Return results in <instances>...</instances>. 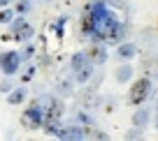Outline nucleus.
<instances>
[{
    "instance_id": "obj_2",
    "label": "nucleus",
    "mask_w": 158,
    "mask_h": 141,
    "mask_svg": "<svg viewBox=\"0 0 158 141\" xmlns=\"http://www.w3.org/2000/svg\"><path fill=\"white\" fill-rule=\"evenodd\" d=\"M33 35H35V30H33V25L23 19V14L12 19V37H14L16 42H28V39H33Z\"/></svg>"
},
{
    "instance_id": "obj_13",
    "label": "nucleus",
    "mask_w": 158,
    "mask_h": 141,
    "mask_svg": "<svg viewBox=\"0 0 158 141\" xmlns=\"http://www.w3.org/2000/svg\"><path fill=\"white\" fill-rule=\"evenodd\" d=\"M56 92H58V95H70V92H72V79L70 76H58V81H56Z\"/></svg>"
},
{
    "instance_id": "obj_16",
    "label": "nucleus",
    "mask_w": 158,
    "mask_h": 141,
    "mask_svg": "<svg viewBox=\"0 0 158 141\" xmlns=\"http://www.w3.org/2000/svg\"><path fill=\"white\" fill-rule=\"evenodd\" d=\"M33 10V0H16L14 2V12L16 14H28Z\"/></svg>"
},
{
    "instance_id": "obj_14",
    "label": "nucleus",
    "mask_w": 158,
    "mask_h": 141,
    "mask_svg": "<svg viewBox=\"0 0 158 141\" xmlns=\"http://www.w3.org/2000/svg\"><path fill=\"white\" fill-rule=\"evenodd\" d=\"M26 97H28L26 88H12V90H10V95H7V102H10V104H21Z\"/></svg>"
},
{
    "instance_id": "obj_26",
    "label": "nucleus",
    "mask_w": 158,
    "mask_h": 141,
    "mask_svg": "<svg viewBox=\"0 0 158 141\" xmlns=\"http://www.w3.org/2000/svg\"><path fill=\"white\" fill-rule=\"evenodd\" d=\"M153 76L158 79V60H156V69H153Z\"/></svg>"
},
{
    "instance_id": "obj_3",
    "label": "nucleus",
    "mask_w": 158,
    "mask_h": 141,
    "mask_svg": "<svg viewBox=\"0 0 158 141\" xmlns=\"http://www.w3.org/2000/svg\"><path fill=\"white\" fill-rule=\"evenodd\" d=\"M21 123H23V127H28V130L42 127V123H44V111H42V107H40L37 102H35L33 107H28L23 111V116H21Z\"/></svg>"
},
{
    "instance_id": "obj_20",
    "label": "nucleus",
    "mask_w": 158,
    "mask_h": 141,
    "mask_svg": "<svg viewBox=\"0 0 158 141\" xmlns=\"http://www.w3.org/2000/svg\"><path fill=\"white\" fill-rule=\"evenodd\" d=\"M126 139H144V132H142V127H135V130L126 132Z\"/></svg>"
},
{
    "instance_id": "obj_23",
    "label": "nucleus",
    "mask_w": 158,
    "mask_h": 141,
    "mask_svg": "<svg viewBox=\"0 0 158 141\" xmlns=\"http://www.w3.org/2000/svg\"><path fill=\"white\" fill-rule=\"evenodd\" d=\"M10 90H12V81H10V79H5V81L0 83V92H10Z\"/></svg>"
},
{
    "instance_id": "obj_21",
    "label": "nucleus",
    "mask_w": 158,
    "mask_h": 141,
    "mask_svg": "<svg viewBox=\"0 0 158 141\" xmlns=\"http://www.w3.org/2000/svg\"><path fill=\"white\" fill-rule=\"evenodd\" d=\"M77 120L84 123V125H91V123H93V116H91V113H86V111H79V113H77Z\"/></svg>"
},
{
    "instance_id": "obj_22",
    "label": "nucleus",
    "mask_w": 158,
    "mask_h": 141,
    "mask_svg": "<svg viewBox=\"0 0 158 141\" xmlns=\"http://www.w3.org/2000/svg\"><path fill=\"white\" fill-rule=\"evenodd\" d=\"M89 139H109V134H105L100 130H89Z\"/></svg>"
},
{
    "instance_id": "obj_18",
    "label": "nucleus",
    "mask_w": 158,
    "mask_h": 141,
    "mask_svg": "<svg viewBox=\"0 0 158 141\" xmlns=\"http://www.w3.org/2000/svg\"><path fill=\"white\" fill-rule=\"evenodd\" d=\"M23 44H26V46H23V51H21V60H30L35 56V46H33L30 39H28V42H23Z\"/></svg>"
},
{
    "instance_id": "obj_17",
    "label": "nucleus",
    "mask_w": 158,
    "mask_h": 141,
    "mask_svg": "<svg viewBox=\"0 0 158 141\" xmlns=\"http://www.w3.org/2000/svg\"><path fill=\"white\" fill-rule=\"evenodd\" d=\"M35 72H37V69H35V65L28 63V65L23 67V72H21V81H33V79H35Z\"/></svg>"
},
{
    "instance_id": "obj_10",
    "label": "nucleus",
    "mask_w": 158,
    "mask_h": 141,
    "mask_svg": "<svg viewBox=\"0 0 158 141\" xmlns=\"http://www.w3.org/2000/svg\"><path fill=\"white\" fill-rule=\"evenodd\" d=\"M79 102L84 104V107H89V109L98 107V104H100V97H98V92H95V86L86 88V90L81 92V95H79Z\"/></svg>"
},
{
    "instance_id": "obj_6",
    "label": "nucleus",
    "mask_w": 158,
    "mask_h": 141,
    "mask_svg": "<svg viewBox=\"0 0 158 141\" xmlns=\"http://www.w3.org/2000/svg\"><path fill=\"white\" fill-rule=\"evenodd\" d=\"M86 56H89V60L93 65H102L107 60V44L100 42V39H93V44L86 49Z\"/></svg>"
},
{
    "instance_id": "obj_19",
    "label": "nucleus",
    "mask_w": 158,
    "mask_h": 141,
    "mask_svg": "<svg viewBox=\"0 0 158 141\" xmlns=\"http://www.w3.org/2000/svg\"><path fill=\"white\" fill-rule=\"evenodd\" d=\"M12 19H14V12L7 7H0V23H12Z\"/></svg>"
},
{
    "instance_id": "obj_1",
    "label": "nucleus",
    "mask_w": 158,
    "mask_h": 141,
    "mask_svg": "<svg viewBox=\"0 0 158 141\" xmlns=\"http://www.w3.org/2000/svg\"><path fill=\"white\" fill-rule=\"evenodd\" d=\"M149 92H151V81H149L147 76L137 79V81L130 86V92H128V104H144L149 97Z\"/></svg>"
},
{
    "instance_id": "obj_8",
    "label": "nucleus",
    "mask_w": 158,
    "mask_h": 141,
    "mask_svg": "<svg viewBox=\"0 0 158 141\" xmlns=\"http://www.w3.org/2000/svg\"><path fill=\"white\" fill-rule=\"evenodd\" d=\"M72 74H74V81L77 83H91V79H93V63L86 60L81 67L72 69Z\"/></svg>"
},
{
    "instance_id": "obj_25",
    "label": "nucleus",
    "mask_w": 158,
    "mask_h": 141,
    "mask_svg": "<svg viewBox=\"0 0 158 141\" xmlns=\"http://www.w3.org/2000/svg\"><path fill=\"white\" fill-rule=\"evenodd\" d=\"M10 2H12V0H0V7H7Z\"/></svg>"
},
{
    "instance_id": "obj_24",
    "label": "nucleus",
    "mask_w": 158,
    "mask_h": 141,
    "mask_svg": "<svg viewBox=\"0 0 158 141\" xmlns=\"http://www.w3.org/2000/svg\"><path fill=\"white\" fill-rule=\"evenodd\" d=\"M153 125L158 127V109H156V113H153Z\"/></svg>"
},
{
    "instance_id": "obj_7",
    "label": "nucleus",
    "mask_w": 158,
    "mask_h": 141,
    "mask_svg": "<svg viewBox=\"0 0 158 141\" xmlns=\"http://www.w3.org/2000/svg\"><path fill=\"white\" fill-rule=\"evenodd\" d=\"M63 113H65L63 102H60V100H54V102H51V107L44 111V123H56V120H60V118H63ZM44 123H42V125H44Z\"/></svg>"
},
{
    "instance_id": "obj_15",
    "label": "nucleus",
    "mask_w": 158,
    "mask_h": 141,
    "mask_svg": "<svg viewBox=\"0 0 158 141\" xmlns=\"http://www.w3.org/2000/svg\"><path fill=\"white\" fill-rule=\"evenodd\" d=\"M89 60V56H86V51H79V53H74L72 58H70V69H77L81 67V65Z\"/></svg>"
},
{
    "instance_id": "obj_11",
    "label": "nucleus",
    "mask_w": 158,
    "mask_h": 141,
    "mask_svg": "<svg viewBox=\"0 0 158 141\" xmlns=\"http://www.w3.org/2000/svg\"><path fill=\"white\" fill-rule=\"evenodd\" d=\"M149 120H151V111L149 109H137V111L133 113V125L135 127H147L149 125Z\"/></svg>"
},
{
    "instance_id": "obj_4",
    "label": "nucleus",
    "mask_w": 158,
    "mask_h": 141,
    "mask_svg": "<svg viewBox=\"0 0 158 141\" xmlns=\"http://www.w3.org/2000/svg\"><path fill=\"white\" fill-rule=\"evenodd\" d=\"M21 63H23V60H21L19 51H5V53H0V69H2V74H7V76L19 72Z\"/></svg>"
},
{
    "instance_id": "obj_5",
    "label": "nucleus",
    "mask_w": 158,
    "mask_h": 141,
    "mask_svg": "<svg viewBox=\"0 0 158 141\" xmlns=\"http://www.w3.org/2000/svg\"><path fill=\"white\" fill-rule=\"evenodd\" d=\"M56 136H58V139H63V141H81V139H89V127L65 125V127H60V132H58Z\"/></svg>"
},
{
    "instance_id": "obj_12",
    "label": "nucleus",
    "mask_w": 158,
    "mask_h": 141,
    "mask_svg": "<svg viewBox=\"0 0 158 141\" xmlns=\"http://www.w3.org/2000/svg\"><path fill=\"white\" fill-rule=\"evenodd\" d=\"M114 79H116V83H128L130 79H133V67H130V65H121V67H116Z\"/></svg>"
},
{
    "instance_id": "obj_9",
    "label": "nucleus",
    "mask_w": 158,
    "mask_h": 141,
    "mask_svg": "<svg viewBox=\"0 0 158 141\" xmlns=\"http://www.w3.org/2000/svg\"><path fill=\"white\" fill-rule=\"evenodd\" d=\"M137 56V44H133V42H121L118 44V49H116V58L118 60H130V58H135Z\"/></svg>"
}]
</instances>
